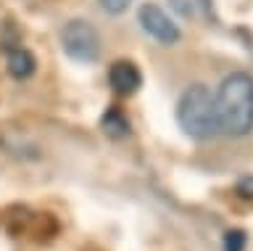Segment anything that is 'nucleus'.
<instances>
[{
    "instance_id": "obj_1",
    "label": "nucleus",
    "mask_w": 253,
    "mask_h": 251,
    "mask_svg": "<svg viewBox=\"0 0 253 251\" xmlns=\"http://www.w3.org/2000/svg\"><path fill=\"white\" fill-rule=\"evenodd\" d=\"M216 114L221 132L232 138H245L253 130V77L245 72L229 74L219 85Z\"/></svg>"
},
{
    "instance_id": "obj_2",
    "label": "nucleus",
    "mask_w": 253,
    "mask_h": 251,
    "mask_svg": "<svg viewBox=\"0 0 253 251\" xmlns=\"http://www.w3.org/2000/svg\"><path fill=\"white\" fill-rule=\"evenodd\" d=\"M177 122L185 135L195 140H211L219 135V114H216V98L206 85H190L179 96L177 103Z\"/></svg>"
},
{
    "instance_id": "obj_3",
    "label": "nucleus",
    "mask_w": 253,
    "mask_h": 251,
    "mask_svg": "<svg viewBox=\"0 0 253 251\" xmlns=\"http://www.w3.org/2000/svg\"><path fill=\"white\" fill-rule=\"evenodd\" d=\"M61 48L71 61L79 64H92L100 56V35L90 21L84 19H71L61 29Z\"/></svg>"
},
{
    "instance_id": "obj_4",
    "label": "nucleus",
    "mask_w": 253,
    "mask_h": 251,
    "mask_svg": "<svg viewBox=\"0 0 253 251\" xmlns=\"http://www.w3.org/2000/svg\"><path fill=\"white\" fill-rule=\"evenodd\" d=\"M137 16H140V27L145 29L153 40L161 43V45H174V43L179 40V27L169 19V13H166L161 5L145 3L140 8Z\"/></svg>"
},
{
    "instance_id": "obj_5",
    "label": "nucleus",
    "mask_w": 253,
    "mask_h": 251,
    "mask_svg": "<svg viewBox=\"0 0 253 251\" xmlns=\"http://www.w3.org/2000/svg\"><path fill=\"white\" fill-rule=\"evenodd\" d=\"M108 82H111V88H114L116 96H134V93L140 90V85H142V74H140V69L132 64V61H126V58H119L111 64L108 69Z\"/></svg>"
},
{
    "instance_id": "obj_6",
    "label": "nucleus",
    "mask_w": 253,
    "mask_h": 251,
    "mask_svg": "<svg viewBox=\"0 0 253 251\" xmlns=\"http://www.w3.org/2000/svg\"><path fill=\"white\" fill-rule=\"evenodd\" d=\"M5 66H8V74H11L13 80H29V77L35 74V69H37V61H35V56H32L27 48L16 45V48L8 50Z\"/></svg>"
},
{
    "instance_id": "obj_7",
    "label": "nucleus",
    "mask_w": 253,
    "mask_h": 251,
    "mask_svg": "<svg viewBox=\"0 0 253 251\" xmlns=\"http://www.w3.org/2000/svg\"><path fill=\"white\" fill-rule=\"evenodd\" d=\"M100 127L108 138H114V140H122V138L129 135V119H126L119 108H108V111L100 116Z\"/></svg>"
},
{
    "instance_id": "obj_8",
    "label": "nucleus",
    "mask_w": 253,
    "mask_h": 251,
    "mask_svg": "<svg viewBox=\"0 0 253 251\" xmlns=\"http://www.w3.org/2000/svg\"><path fill=\"white\" fill-rule=\"evenodd\" d=\"M19 43H21V32L13 27V21H3V24H0V48L11 50Z\"/></svg>"
},
{
    "instance_id": "obj_9",
    "label": "nucleus",
    "mask_w": 253,
    "mask_h": 251,
    "mask_svg": "<svg viewBox=\"0 0 253 251\" xmlns=\"http://www.w3.org/2000/svg\"><path fill=\"white\" fill-rule=\"evenodd\" d=\"M245 243H248V238H245L243 230H227L224 233V251H245Z\"/></svg>"
},
{
    "instance_id": "obj_10",
    "label": "nucleus",
    "mask_w": 253,
    "mask_h": 251,
    "mask_svg": "<svg viewBox=\"0 0 253 251\" xmlns=\"http://www.w3.org/2000/svg\"><path fill=\"white\" fill-rule=\"evenodd\" d=\"M98 3H100V8L108 11V13H124L129 8L132 0H98Z\"/></svg>"
}]
</instances>
